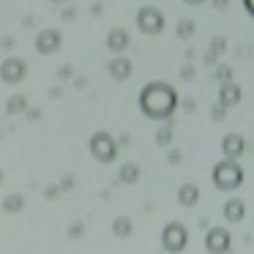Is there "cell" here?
Instances as JSON below:
<instances>
[{"mask_svg":"<svg viewBox=\"0 0 254 254\" xmlns=\"http://www.w3.org/2000/svg\"><path fill=\"white\" fill-rule=\"evenodd\" d=\"M139 110L150 121H170L178 110V93L167 82H148L139 93Z\"/></svg>","mask_w":254,"mask_h":254,"instance_id":"1","label":"cell"},{"mask_svg":"<svg viewBox=\"0 0 254 254\" xmlns=\"http://www.w3.org/2000/svg\"><path fill=\"white\" fill-rule=\"evenodd\" d=\"M213 186L219 189V191H238V189L243 186V181H246V175H243V167L238 164V161H219V164L213 167Z\"/></svg>","mask_w":254,"mask_h":254,"instance_id":"2","label":"cell"},{"mask_svg":"<svg viewBox=\"0 0 254 254\" xmlns=\"http://www.w3.org/2000/svg\"><path fill=\"white\" fill-rule=\"evenodd\" d=\"M88 150L99 164H112V161L118 159L121 145H118V139L112 137L110 131H96L93 137L88 139Z\"/></svg>","mask_w":254,"mask_h":254,"instance_id":"3","label":"cell"},{"mask_svg":"<svg viewBox=\"0 0 254 254\" xmlns=\"http://www.w3.org/2000/svg\"><path fill=\"white\" fill-rule=\"evenodd\" d=\"M189 246V230L183 221H167L161 230V249L167 254H181Z\"/></svg>","mask_w":254,"mask_h":254,"instance_id":"4","label":"cell"},{"mask_svg":"<svg viewBox=\"0 0 254 254\" xmlns=\"http://www.w3.org/2000/svg\"><path fill=\"white\" fill-rule=\"evenodd\" d=\"M232 235L227 227H208L205 232V252L208 254H230Z\"/></svg>","mask_w":254,"mask_h":254,"instance_id":"5","label":"cell"},{"mask_svg":"<svg viewBox=\"0 0 254 254\" xmlns=\"http://www.w3.org/2000/svg\"><path fill=\"white\" fill-rule=\"evenodd\" d=\"M137 28L142 30L145 36H159L164 30V17H161L159 8L153 6H142L137 14Z\"/></svg>","mask_w":254,"mask_h":254,"instance_id":"6","label":"cell"},{"mask_svg":"<svg viewBox=\"0 0 254 254\" xmlns=\"http://www.w3.org/2000/svg\"><path fill=\"white\" fill-rule=\"evenodd\" d=\"M28 74V66H25L22 58H8V61L0 63V79L6 85H19Z\"/></svg>","mask_w":254,"mask_h":254,"instance_id":"7","label":"cell"},{"mask_svg":"<svg viewBox=\"0 0 254 254\" xmlns=\"http://www.w3.org/2000/svg\"><path fill=\"white\" fill-rule=\"evenodd\" d=\"M221 153H224V159L238 161L246 153V139H243L241 134H227V137L221 139Z\"/></svg>","mask_w":254,"mask_h":254,"instance_id":"8","label":"cell"},{"mask_svg":"<svg viewBox=\"0 0 254 254\" xmlns=\"http://www.w3.org/2000/svg\"><path fill=\"white\" fill-rule=\"evenodd\" d=\"M221 210H224V219L230 221V224H241V221L246 219V202H243L241 197H230Z\"/></svg>","mask_w":254,"mask_h":254,"instance_id":"9","label":"cell"},{"mask_svg":"<svg viewBox=\"0 0 254 254\" xmlns=\"http://www.w3.org/2000/svg\"><path fill=\"white\" fill-rule=\"evenodd\" d=\"M58 47H61V33H58V30H44V33H39V39H36V50H39L41 55H52V52H58Z\"/></svg>","mask_w":254,"mask_h":254,"instance_id":"10","label":"cell"},{"mask_svg":"<svg viewBox=\"0 0 254 254\" xmlns=\"http://www.w3.org/2000/svg\"><path fill=\"white\" fill-rule=\"evenodd\" d=\"M178 205H181V208H194V205L199 202V197H202V194H199V186L197 183H183L181 189H178Z\"/></svg>","mask_w":254,"mask_h":254,"instance_id":"11","label":"cell"},{"mask_svg":"<svg viewBox=\"0 0 254 254\" xmlns=\"http://www.w3.org/2000/svg\"><path fill=\"white\" fill-rule=\"evenodd\" d=\"M134 71L131 61L128 58H115V61H110V77L118 79V82H123V79H128Z\"/></svg>","mask_w":254,"mask_h":254,"instance_id":"12","label":"cell"},{"mask_svg":"<svg viewBox=\"0 0 254 254\" xmlns=\"http://www.w3.org/2000/svg\"><path fill=\"white\" fill-rule=\"evenodd\" d=\"M107 47H110L112 52H126L128 50V30L123 28H115L107 33Z\"/></svg>","mask_w":254,"mask_h":254,"instance_id":"13","label":"cell"},{"mask_svg":"<svg viewBox=\"0 0 254 254\" xmlns=\"http://www.w3.org/2000/svg\"><path fill=\"white\" fill-rule=\"evenodd\" d=\"M110 232L115 238H128L134 232V221H131V216H115V219H112V227H110Z\"/></svg>","mask_w":254,"mask_h":254,"instance_id":"14","label":"cell"},{"mask_svg":"<svg viewBox=\"0 0 254 254\" xmlns=\"http://www.w3.org/2000/svg\"><path fill=\"white\" fill-rule=\"evenodd\" d=\"M241 99H243V93L238 85H232V82L221 85V107H235V104H241Z\"/></svg>","mask_w":254,"mask_h":254,"instance_id":"15","label":"cell"},{"mask_svg":"<svg viewBox=\"0 0 254 254\" xmlns=\"http://www.w3.org/2000/svg\"><path fill=\"white\" fill-rule=\"evenodd\" d=\"M25 205H28V199L14 191V194H6V197H3V205H0V208H3V213H19V210H25Z\"/></svg>","mask_w":254,"mask_h":254,"instance_id":"16","label":"cell"},{"mask_svg":"<svg viewBox=\"0 0 254 254\" xmlns=\"http://www.w3.org/2000/svg\"><path fill=\"white\" fill-rule=\"evenodd\" d=\"M118 181L121 183H137L139 181V164L126 161V164L121 167V172H118Z\"/></svg>","mask_w":254,"mask_h":254,"instance_id":"17","label":"cell"},{"mask_svg":"<svg viewBox=\"0 0 254 254\" xmlns=\"http://www.w3.org/2000/svg\"><path fill=\"white\" fill-rule=\"evenodd\" d=\"M25 110H28V99L19 96V93H14L11 99H8V104H6V112L8 115H19V112H25Z\"/></svg>","mask_w":254,"mask_h":254,"instance_id":"18","label":"cell"},{"mask_svg":"<svg viewBox=\"0 0 254 254\" xmlns=\"http://www.w3.org/2000/svg\"><path fill=\"white\" fill-rule=\"evenodd\" d=\"M172 123L170 121H164V126L159 128V131H156V145H161V148H170L172 145Z\"/></svg>","mask_w":254,"mask_h":254,"instance_id":"19","label":"cell"},{"mask_svg":"<svg viewBox=\"0 0 254 254\" xmlns=\"http://www.w3.org/2000/svg\"><path fill=\"white\" fill-rule=\"evenodd\" d=\"M194 30H197V28H194L191 19H181V25H178V36H181V39H191Z\"/></svg>","mask_w":254,"mask_h":254,"instance_id":"20","label":"cell"},{"mask_svg":"<svg viewBox=\"0 0 254 254\" xmlns=\"http://www.w3.org/2000/svg\"><path fill=\"white\" fill-rule=\"evenodd\" d=\"M82 232H85V221H71V224H68V230H66V235L71 238V241H79V238H82Z\"/></svg>","mask_w":254,"mask_h":254,"instance_id":"21","label":"cell"},{"mask_svg":"<svg viewBox=\"0 0 254 254\" xmlns=\"http://www.w3.org/2000/svg\"><path fill=\"white\" fill-rule=\"evenodd\" d=\"M58 189H61V191H71V189H74V175H63Z\"/></svg>","mask_w":254,"mask_h":254,"instance_id":"22","label":"cell"},{"mask_svg":"<svg viewBox=\"0 0 254 254\" xmlns=\"http://www.w3.org/2000/svg\"><path fill=\"white\" fill-rule=\"evenodd\" d=\"M181 159H183V156H181V150H178V148H172L170 153H167V161H170V164H181Z\"/></svg>","mask_w":254,"mask_h":254,"instance_id":"23","label":"cell"},{"mask_svg":"<svg viewBox=\"0 0 254 254\" xmlns=\"http://www.w3.org/2000/svg\"><path fill=\"white\" fill-rule=\"evenodd\" d=\"M224 110H227V107L216 104V107H213V121H224Z\"/></svg>","mask_w":254,"mask_h":254,"instance_id":"24","label":"cell"},{"mask_svg":"<svg viewBox=\"0 0 254 254\" xmlns=\"http://www.w3.org/2000/svg\"><path fill=\"white\" fill-rule=\"evenodd\" d=\"M58 194H61V189H58V186H47V191H44V197H47V199H55V197H58Z\"/></svg>","mask_w":254,"mask_h":254,"instance_id":"25","label":"cell"},{"mask_svg":"<svg viewBox=\"0 0 254 254\" xmlns=\"http://www.w3.org/2000/svg\"><path fill=\"white\" fill-rule=\"evenodd\" d=\"M213 6H216V8H224V6H227V0H213Z\"/></svg>","mask_w":254,"mask_h":254,"instance_id":"26","label":"cell"},{"mask_svg":"<svg viewBox=\"0 0 254 254\" xmlns=\"http://www.w3.org/2000/svg\"><path fill=\"white\" fill-rule=\"evenodd\" d=\"M189 6H199V3H202V0H186Z\"/></svg>","mask_w":254,"mask_h":254,"instance_id":"27","label":"cell"},{"mask_svg":"<svg viewBox=\"0 0 254 254\" xmlns=\"http://www.w3.org/2000/svg\"><path fill=\"white\" fill-rule=\"evenodd\" d=\"M52 3H68V0H52Z\"/></svg>","mask_w":254,"mask_h":254,"instance_id":"28","label":"cell"},{"mask_svg":"<svg viewBox=\"0 0 254 254\" xmlns=\"http://www.w3.org/2000/svg\"><path fill=\"white\" fill-rule=\"evenodd\" d=\"M3 178H6V175H3V170H0V183H3Z\"/></svg>","mask_w":254,"mask_h":254,"instance_id":"29","label":"cell"}]
</instances>
